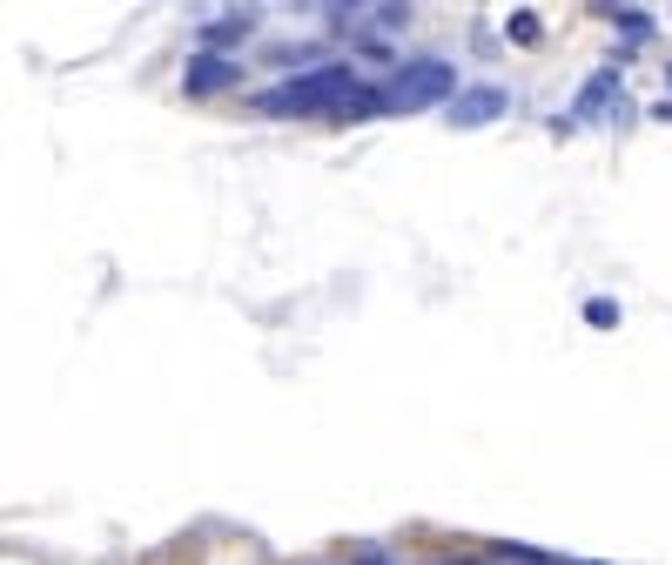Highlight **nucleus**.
<instances>
[{"label": "nucleus", "instance_id": "obj_1", "mask_svg": "<svg viewBox=\"0 0 672 565\" xmlns=\"http://www.w3.org/2000/svg\"><path fill=\"white\" fill-rule=\"evenodd\" d=\"M357 88H364V74H357L350 61H316V67L276 81V88L249 95V108L270 115V122H290V115H329V122H336V108H344Z\"/></svg>", "mask_w": 672, "mask_h": 565}, {"label": "nucleus", "instance_id": "obj_2", "mask_svg": "<svg viewBox=\"0 0 672 565\" xmlns=\"http://www.w3.org/2000/svg\"><path fill=\"white\" fill-rule=\"evenodd\" d=\"M451 95H458V61H438V54H424V61H403L390 81H384V102H390V115H417V108H451Z\"/></svg>", "mask_w": 672, "mask_h": 565}, {"label": "nucleus", "instance_id": "obj_3", "mask_svg": "<svg viewBox=\"0 0 672 565\" xmlns=\"http://www.w3.org/2000/svg\"><path fill=\"white\" fill-rule=\"evenodd\" d=\"M242 81V61L235 54H189V67H182V95H222V88H235Z\"/></svg>", "mask_w": 672, "mask_h": 565}, {"label": "nucleus", "instance_id": "obj_4", "mask_svg": "<svg viewBox=\"0 0 672 565\" xmlns=\"http://www.w3.org/2000/svg\"><path fill=\"white\" fill-rule=\"evenodd\" d=\"M504 108H512V102H504V88H491V81H484V88H458L451 95V128H484V122H497Z\"/></svg>", "mask_w": 672, "mask_h": 565}, {"label": "nucleus", "instance_id": "obj_5", "mask_svg": "<svg viewBox=\"0 0 672 565\" xmlns=\"http://www.w3.org/2000/svg\"><path fill=\"white\" fill-rule=\"evenodd\" d=\"M599 115H619V61L599 67V74L578 88V102H571V128H578V122H599Z\"/></svg>", "mask_w": 672, "mask_h": 565}, {"label": "nucleus", "instance_id": "obj_6", "mask_svg": "<svg viewBox=\"0 0 672 565\" xmlns=\"http://www.w3.org/2000/svg\"><path fill=\"white\" fill-rule=\"evenodd\" d=\"M249 34H256V14H202V28H196L202 54H222V48H235Z\"/></svg>", "mask_w": 672, "mask_h": 565}, {"label": "nucleus", "instance_id": "obj_7", "mask_svg": "<svg viewBox=\"0 0 672 565\" xmlns=\"http://www.w3.org/2000/svg\"><path fill=\"white\" fill-rule=\"evenodd\" d=\"M491 565H565L558 552H538V545H518V538H497L491 545Z\"/></svg>", "mask_w": 672, "mask_h": 565}, {"label": "nucleus", "instance_id": "obj_8", "mask_svg": "<svg viewBox=\"0 0 672 565\" xmlns=\"http://www.w3.org/2000/svg\"><path fill=\"white\" fill-rule=\"evenodd\" d=\"M377 115H390V102H384V88H370V81H364L344 108H336V122H377Z\"/></svg>", "mask_w": 672, "mask_h": 565}, {"label": "nucleus", "instance_id": "obj_9", "mask_svg": "<svg viewBox=\"0 0 672 565\" xmlns=\"http://www.w3.org/2000/svg\"><path fill=\"white\" fill-rule=\"evenodd\" d=\"M397 28H410V8H403V0H384V8H370V14H364V34H370V41L397 34Z\"/></svg>", "mask_w": 672, "mask_h": 565}, {"label": "nucleus", "instance_id": "obj_10", "mask_svg": "<svg viewBox=\"0 0 672 565\" xmlns=\"http://www.w3.org/2000/svg\"><path fill=\"white\" fill-rule=\"evenodd\" d=\"M585 323H599V331H612V323H619V303H612V296H592V303H585Z\"/></svg>", "mask_w": 672, "mask_h": 565}, {"label": "nucleus", "instance_id": "obj_11", "mask_svg": "<svg viewBox=\"0 0 672 565\" xmlns=\"http://www.w3.org/2000/svg\"><path fill=\"white\" fill-rule=\"evenodd\" d=\"M612 28H626L632 41H645V34H652V21H645V14H619V8H612Z\"/></svg>", "mask_w": 672, "mask_h": 565}, {"label": "nucleus", "instance_id": "obj_12", "mask_svg": "<svg viewBox=\"0 0 672 565\" xmlns=\"http://www.w3.org/2000/svg\"><path fill=\"white\" fill-rule=\"evenodd\" d=\"M350 565H390V558H384V552H377V545H364V552H357V558H350Z\"/></svg>", "mask_w": 672, "mask_h": 565}, {"label": "nucleus", "instance_id": "obj_13", "mask_svg": "<svg viewBox=\"0 0 672 565\" xmlns=\"http://www.w3.org/2000/svg\"><path fill=\"white\" fill-rule=\"evenodd\" d=\"M652 115H659V122H672V95H665V102H659V108H652Z\"/></svg>", "mask_w": 672, "mask_h": 565}, {"label": "nucleus", "instance_id": "obj_14", "mask_svg": "<svg viewBox=\"0 0 672 565\" xmlns=\"http://www.w3.org/2000/svg\"><path fill=\"white\" fill-rule=\"evenodd\" d=\"M665 81H672V74H665Z\"/></svg>", "mask_w": 672, "mask_h": 565}]
</instances>
